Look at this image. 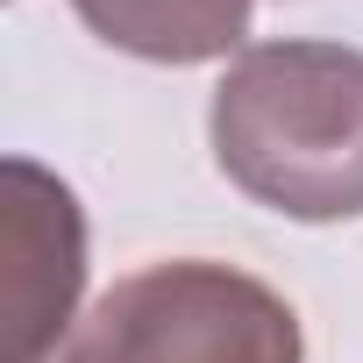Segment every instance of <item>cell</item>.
Segmentation results:
<instances>
[{
  "label": "cell",
  "instance_id": "3",
  "mask_svg": "<svg viewBox=\"0 0 363 363\" xmlns=\"http://www.w3.org/2000/svg\"><path fill=\"white\" fill-rule=\"evenodd\" d=\"M86 285V221L65 178L29 157L0 171V363H43Z\"/></svg>",
  "mask_w": 363,
  "mask_h": 363
},
{
  "label": "cell",
  "instance_id": "4",
  "mask_svg": "<svg viewBox=\"0 0 363 363\" xmlns=\"http://www.w3.org/2000/svg\"><path fill=\"white\" fill-rule=\"evenodd\" d=\"M79 22L150 65H207L242 50L257 0H72Z\"/></svg>",
  "mask_w": 363,
  "mask_h": 363
},
{
  "label": "cell",
  "instance_id": "1",
  "mask_svg": "<svg viewBox=\"0 0 363 363\" xmlns=\"http://www.w3.org/2000/svg\"><path fill=\"white\" fill-rule=\"evenodd\" d=\"M214 164L285 221L363 214V50L257 43L214 86Z\"/></svg>",
  "mask_w": 363,
  "mask_h": 363
},
{
  "label": "cell",
  "instance_id": "2",
  "mask_svg": "<svg viewBox=\"0 0 363 363\" xmlns=\"http://www.w3.org/2000/svg\"><path fill=\"white\" fill-rule=\"evenodd\" d=\"M299 313L250 271L178 257L121 278L79 328L72 363H299Z\"/></svg>",
  "mask_w": 363,
  "mask_h": 363
}]
</instances>
